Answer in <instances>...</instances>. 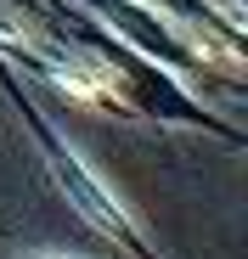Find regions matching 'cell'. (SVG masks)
Listing matches in <instances>:
<instances>
[{"instance_id":"obj_4","label":"cell","mask_w":248,"mask_h":259,"mask_svg":"<svg viewBox=\"0 0 248 259\" xmlns=\"http://www.w3.org/2000/svg\"><path fill=\"white\" fill-rule=\"evenodd\" d=\"M0 34H6L12 46H23V51H39V28H34L28 17H12V12H0Z\"/></svg>"},{"instance_id":"obj_1","label":"cell","mask_w":248,"mask_h":259,"mask_svg":"<svg viewBox=\"0 0 248 259\" xmlns=\"http://www.w3.org/2000/svg\"><path fill=\"white\" fill-rule=\"evenodd\" d=\"M57 84H62L73 102H124V79L102 57H68L57 68Z\"/></svg>"},{"instance_id":"obj_2","label":"cell","mask_w":248,"mask_h":259,"mask_svg":"<svg viewBox=\"0 0 248 259\" xmlns=\"http://www.w3.org/2000/svg\"><path fill=\"white\" fill-rule=\"evenodd\" d=\"M62 181H68V192H73L79 203H85V208L96 214V220L107 226V231H124V208H118V203H113V197H107V192H102V186H96V181H91L79 163H62Z\"/></svg>"},{"instance_id":"obj_3","label":"cell","mask_w":248,"mask_h":259,"mask_svg":"<svg viewBox=\"0 0 248 259\" xmlns=\"http://www.w3.org/2000/svg\"><path fill=\"white\" fill-rule=\"evenodd\" d=\"M181 39L192 46V57L197 62H209V68H220V73H242V57H237V46L226 34H215V28H192V23H181Z\"/></svg>"}]
</instances>
